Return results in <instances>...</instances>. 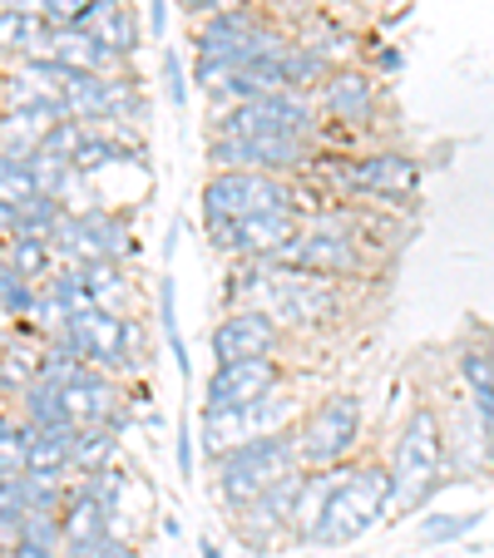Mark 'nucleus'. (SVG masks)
Returning a JSON list of instances; mask_svg holds the SVG:
<instances>
[{"label": "nucleus", "mask_w": 494, "mask_h": 558, "mask_svg": "<svg viewBox=\"0 0 494 558\" xmlns=\"http://www.w3.org/2000/svg\"><path fill=\"white\" fill-rule=\"evenodd\" d=\"M390 505L386 514H415L435 499V489L450 485V464H445V430L435 405H415L400 421L396 445H390Z\"/></svg>", "instance_id": "f257e3e1"}, {"label": "nucleus", "mask_w": 494, "mask_h": 558, "mask_svg": "<svg viewBox=\"0 0 494 558\" xmlns=\"http://www.w3.org/2000/svg\"><path fill=\"white\" fill-rule=\"evenodd\" d=\"M390 505V474L386 464H347L341 480L332 485L322 505V524H316L306 548H347L357 538H366L371 529L386 519Z\"/></svg>", "instance_id": "f03ea898"}, {"label": "nucleus", "mask_w": 494, "mask_h": 558, "mask_svg": "<svg viewBox=\"0 0 494 558\" xmlns=\"http://www.w3.org/2000/svg\"><path fill=\"white\" fill-rule=\"evenodd\" d=\"M292 470H302V464H297V435L292 430L242 440L238 450L213 460V499L222 505V514H238L248 499H257L267 485H277V480Z\"/></svg>", "instance_id": "7ed1b4c3"}, {"label": "nucleus", "mask_w": 494, "mask_h": 558, "mask_svg": "<svg viewBox=\"0 0 494 558\" xmlns=\"http://www.w3.org/2000/svg\"><path fill=\"white\" fill-rule=\"evenodd\" d=\"M361 430H366V401L357 390H332L326 401H316L312 411L297 421V464L302 470H337L351 464V454L361 450Z\"/></svg>", "instance_id": "20e7f679"}, {"label": "nucleus", "mask_w": 494, "mask_h": 558, "mask_svg": "<svg viewBox=\"0 0 494 558\" xmlns=\"http://www.w3.org/2000/svg\"><path fill=\"white\" fill-rule=\"evenodd\" d=\"M322 109L316 95H267L248 105H228L213 114V138H316Z\"/></svg>", "instance_id": "39448f33"}, {"label": "nucleus", "mask_w": 494, "mask_h": 558, "mask_svg": "<svg viewBox=\"0 0 494 558\" xmlns=\"http://www.w3.org/2000/svg\"><path fill=\"white\" fill-rule=\"evenodd\" d=\"M203 154L213 173H273V179L312 173V163H322L316 138H208Z\"/></svg>", "instance_id": "423d86ee"}, {"label": "nucleus", "mask_w": 494, "mask_h": 558, "mask_svg": "<svg viewBox=\"0 0 494 558\" xmlns=\"http://www.w3.org/2000/svg\"><path fill=\"white\" fill-rule=\"evenodd\" d=\"M273 208H297V189L273 173H208L198 189L203 222H238Z\"/></svg>", "instance_id": "0eeeda50"}, {"label": "nucleus", "mask_w": 494, "mask_h": 558, "mask_svg": "<svg viewBox=\"0 0 494 558\" xmlns=\"http://www.w3.org/2000/svg\"><path fill=\"white\" fill-rule=\"evenodd\" d=\"M332 179L347 198H376V203H406L421 189V163L400 148H376L361 158H332Z\"/></svg>", "instance_id": "6e6552de"}, {"label": "nucleus", "mask_w": 494, "mask_h": 558, "mask_svg": "<svg viewBox=\"0 0 494 558\" xmlns=\"http://www.w3.org/2000/svg\"><path fill=\"white\" fill-rule=\"evenodd\" d=\"M302 213L297 208H273V213H253V218H238V222H203V238H208L218 253H228L232 263L242 257H273L292 243L302 232Z\"/></svg>", "instance_id": "1a4fd4ad"}, {"label": "nucleus", "mask_w": 494, "mask_h": 558, "mask_svg": "<svg viewBox=\"0 0 494 558\" xmlns=\"http://www.w3.org/2000/svg\"><path fill=\"white\" fill-rule=\"evenodd\" d=\"M302 480H306V470L282 474V480H277V485H267L257 499H248L238 514H228L232 529H238V538L253 548V554H267V548H277L282 538H292V514H297Z\"/></svg>", "instance_id": "9d476101"}, {"label": "nucleus", "mask_w": 494, "mask_h": 558, "mask_svg": "<svg viewBox=\"0 0 494 558\" xmlns=\"http://www.w3.org/2000/svg\"><path fill=\"white\" fill-rule=\"evenodd\" d=\"M277 386H287L282 361H213L203 380V411H248Z\"/></svg>", "instance_id": "9b49d317"}, {"label": "nucleus", "mask_w": 494, "mask_h": 558, "mask_svg": "<svg viewBox=\"0 0 494 558\" xmlns=\"http://www.w3.org/2000/svg\"><path fill=\"white\" fill-rule=\"evenodd\" d=\"M445 430V464L455 480H474V474L494 470V425L470 405V396H455L450 411H441Z\"/></svg>", "instance_id": "f8f14e48"}, {"label": "nucleus", "mask_w": 494, "mask_h": 558, "mask_svg": "<svg viewBox=\"0 0 494 558\" xmlns=\"http://www.w3.org/2000/svg\"><path fill=\"white\" fill-rule=\"evenodd\" d=\"M316 109L322 119L341 129H371L381 114V85L371 70H357V64H337V70L326 74L322 85H316Z\"/></svg>", "instance_id": "ddd939ff"}, {"label": "nucleus", "mask_w": 494, "mask_h": 558, "mask_svg": "<svg viewBox=\"0 0 494 558\" xmlns=\"http://www.w3.org/2000/svg\"><path fill=\"white\" fill-rule=\"evenodd\" d=\"M287 331L277 327L267 312H253V306H228L218 316V327L208 331L213 361H277Z\"/></svg>", "instance_id": "4468645a"}, {"label": "nucleus", "mask_w": 494, "mask_h": 558, "mask_svg": "<svg viewBox=\"0 0 494 558\" xmlns=\"http://www.w3.org/2000/svg\"><path fill=\"white\" fill-rule=\"evenodd\" d=\"M267 15L257 11V5H238V11L228 15H208V21H193V54L198 60H228L242 50V40L263 25Z\"/></svg>", "instance_id": "2eb2a0df"}, {"label": "nucleus", "mask_w": 494, "mask_h": 558, "mask_svg": "<svg viewBox=\"0 0 494 558\" xmlns=\"http://www.w3.org/2000/svg\"><path fill=\"white\" fill-rule=\"evenodd\" d=\"M74 322H80V331H85V341H89V366L105 371V376H119V380L134 376L138 361L129 356V347H124V316H109V312H99V306H89V312H80Z\"/></svg>", "instance_id": "dca6fc26"}, {"label": "nucleus", "mask_w": 494, "mask_h": 558, "mask_svg": "<svg viewBox=\"0 0 494 558\" xmlns=\"http://www.w3.org/2000/svg\"><path fill=\"white\" fill-rule=\"evenodd\" d=\"M64 119V105H25V109H0V154L11 158H31L45 144L55 124Z\"/></svg>", "instance_id": "f3484780"}, {"label": "nucleus", "mask_w": 494, "mask_h": 558, "mask_svg": "<svg viewBox=\"0 0 494 558\" xmlns=\"http://www.w3.org/2000/svg\"><path fill=\"white\" fill-rule=\"evenodd\" d=\"M70 74L60 64H35V60H15L0 80V99L5 109H25V105H55Z\"/></svg>", "instance_id": "a211bd4d"}, {"label": "nucleus", "mask_w": 494, "mask_h": 558, "mask_svg": "<svg viewBox=\"0 0 494 558\" xmlns=\"http://www.w3.org/2000/svg\"><path fill=\"white\" fill-rule=\"evenodd\" d=\"M80 31L95 35V40L105 45L109 54H119L124 64L138 54V15H134V5H89L85 21H80Z\"/></svg>", "instance_id": "6ab92c4d"}, {"label": "nucleus", "mask_w": 494, "mask_h": 558, "mask_svg": "<svg viewBox=\"0 0 494 558\" xmlns=\"http://www.w3.org/2000/svg\"><path fill=\"white\" fill-rule=\"evenodd\" d=\"M40 356H45V341L21 337V331H5V341H0V401L15 405V396L35 386Z\"/></svg>", "instance_id": "aec40b11"}, {"label": "nucleus", "mask_w": 494, "mask_h": 558, "mask_svg": "<svg viewBox=\"0 0 494 558\" xmlns=\"http://www.w3.org/2000/svg\"><path fill=\"white\" fill-rule=\"evenodd\" d=\"M80 222H85L89 243H95V257H109V263H129V257L138 253V247H134V232H129V222L119 218V208L89 203V208L80 213Z\"/></svg>", "instance_id": "412c9836"}, {"label": "nucleus", "mask_w": 494, "mask_h": 558, "mask_svg": "<svg viewBox=\"0 0 494 558\" xmlns=\"http://www.w3.org/2000/svg\"><path fill=\"white\" fill-rule=\"evenodd\" d=\"M109 80L115 74H70L60 89L64 119H80V124H105L109 119Z\"/></svg>", "instance_id": "4be33fe9"}, {"label": "nucleus", "mask_w": 494, "mask_h": 558, "mask_svg": "<svg viewBox=\"0 0 494 558\" xmlns=\"http://www.w3.org/2000/svg\"><path fill=\"white\" fill-rule=\"evenodd\" d=\"M292 40L306 45L316 60H326L332 70H337V64H351V45H357V35H351L347 25H337L332 15H312V11H306L302 15V31H297Z\"/></svg>", "instance_id": "5701e85b"}, {"label": "nucleus", "mask_w": 494, "mask_h": 558, "mask_svg": "<svg viewBox=\"0 0 494 558\" xmlns=\"http://www.w3.org/2000/svg\"><path fill=\"white\" fill-rule=\"evenodd\" d=\"M119 440H124V435L109 430V425H80V435H74V445H70V470L99 474V470H109V464H119Z\"/></svg>", "instance_id": "b1692460"}, {"label": "nucleus", "mask_w": 494, "mask_h": 558, "mask_svg": "<svg viewBox=\"0 0 494 558\" xmlns=\"http://www.w3.org/2000/svg\"><path fill=\"white\" fill-rule=\"evenodd\" d=\"M85 287H89V296H95V306L99 312H109V316H129L124 306H129V267L124 263H109V257H95V263H85Z\"/></svg>", "instance_id": "393cba45"}, {"label": "nucleus", "mask_w": 494, "mask_h": 558, "mask_svg": "<svg viewBox=\"0 0 494 558\" xmlns=\"http://www.w3.org/2000/svg\"><path fill=\"white\" fill-rule=\"evenodd\" d=\"M297 415H302V405H297V396L287 386H277L273 396H263V401H253L248 411H242V421H248V435H277V430H297Z\"/></svg>", "instance_id": "a878e982"}, {"label": "nucleus", "mask_w": 494, "mask_h": 558, "mask_svg": "<svg viewBox=\"0 0 494 558\" xmlns=\"http://www.w3.org/2000/svg\"><path fill=\"white\" fill-rule=\"evenodd\" d=\"M5 263H11V272H21L25 282H35V287L60 267L55 263L50 238H25V232H11V238H5Z\"/></svg>", "instance_id": "bb28decb"}, {"label": "nucleus", "mask_w": 494, "mask_h": 558, "mask_svg": "<svg viewBox=\"0 0 494 558\" xmlns=\"http://www.w3.org/2000/svg\"><path fill=\"white\" fill-rule=\"evenodd\" d=\"M158 331H164V347H169V356H173V366H179V376L193 380L189 341H183V331H179V287H173L169 272L158 277Z\"/></svg>", "instance_id": "cd10ccee"}, {"label": "nucleus", "mask_w": 494, "mask_h": 558, "mask_svg": "<svg viewBox=\"0 0 494 558\" xmlns=\"http://www.w3.org/2000/svg\"><path fill=\"white\" fill-rule=\"evenodd\" d=\"M198 435H203V454L213 460H222L228 450H238L242 440H253L248 435V421H242V411H203L198 415Z\"/></svg>", "instance_id": "c85d7f7f"}, {"label": "nucleus", "mask_w": 494, "mask_h": 558, "mask_svg": "<svg viewBox=\"0 0 494 558\" xmlns=\"http://www.w3.org/2000/svg\"><path fill=\"white\" fill-rule=\"evenodd\" d=\"M15 415L31 421L35 430H60V425H74L70 415H64V396L55 386H45V380H35L31 390L15 396Z\"/></svg>", "instance_id": "c756f323"}, {"label": "nucleus", "mask_w": 494, "mask_h": 558, "mask_svg": "<svg viewBox=\"0 0 494 558\" xmlns=\"http://www.w3.org/2000/svg\"><path fill=\"white\" fill-rule=\"evenodd\" d=\"M64 203L50 198V193H35V198L15 203V232H25V238H50V228L60 222Z\"/></svg>", "instance_id": "7c9ffc66"}, {"label": "nucleus", "mask_w": 494, "mask_h": 558, "mask_svg": "<svg viewBox=\"0 0 494 558\" xmlns=\"http://www.w3.org/2000/svg\"><path fill=\"white\" fill-rule=\"evenodd\" d=\"M40 287L60 296L70 316H80V312H89V306H95V296H89V287H85V267H55Z\"/></svg>", "instance_id": "2f4dec72"}, {"label": "nucleus", "mask_w": 494, "mask_h": 558, "mask_svg": "<svg viewBox=\"0 0 494 558\" xmlns=\"http://www.w3.org/2000/svg\"><path fill=\"white\" fill-rule=\"evenodd\" d=\"M480 509H465V514H431V519H421V544H455V538H470L474 529H480Z\"/></svg>", "instance_id": "473e14b6"}, {"label": "nucleus", "mask_w": 494, "mask_h": 558, "mask_svg": "<svg viewBox=\"0 0 494 558\" xmlns=\"http://www.w3.org/2000/svg\"><path fill=\"white\" fill-rule=\"evenodd\" d=\"M35 296H40V287L25 282V277H21V272H11V267H0V312L11 316V327L31 316Z\"/></svg>", "instance_id": "72a5a7b5"}, {"label": "nucleus", "mask_w": 494, "mask_h": 558, "mask_svg": "<svg viewBox=\"0 0 494 558\" xmlns=\"http://www.w3.org/2000/svg\"><path fill=\"white\" fill-rule=\"evenodd\" d=\"M35 198V179H31V158H11L0 154V203H25Z\"/></svg>", "instance_id": "f704fd0d"}, {"label": "nucleus", "mask_w": 494, "mask_h": 558, "mask_svg": "<svg viewBox=\"0 0 494 558\" xmlns=\"http://www.w3.org/2000/svg\"><path fill=\"white\" fill-rule=\"evenodd\" d=\"M232 74H238V64H228V60H193L189 85H198V95H208L213 105H222L232 89Z\"/></svg>", "instance_id": "c9c22d12"}, {"label": "nucleus", "mask_w": 494, "mask_h": 558, "mask_svg": "<svg viewBox=\"0 0 494 558\" xmlns=\"http://www.w3.org/2000/svg\"><path fill=\"white\" fill-rule=\"evenodd\" d=\"M31 179H35V193H50V198H60L64 179H70V163L55 154H45V148H35L31 154Z\"/></svg>", "instance_id": "e433bc0d"}, {"label": "nucleus", "mask_w": 494, "mask_h": 558, "mask_svg": "<svg viewBox=\"0 0 494 558\" xmlns=\"http://www.w3.org/2000/svg\"><path fill=\"white\" fill-rule=\"evenodd\" d=\"M85 134H89V124H80V119H60V124L45 134V154H55V158H64L70 163L74 154H80V144H85Z\"/></svg>", "instance_id": "4c0bfd02"}, {"label": "nucleus", "mask_w": 494, "mask_h": 558, "mask_svg": "<svg viewBox=\"0 0 494 558\" xmlns=\"http://www.w3.org/2000/svg\"><path fill=\"white\" fill-rule=\"evenodd\" d=\"M158 70H164V99H169L173 109H189V74H183V60L173 50H164Z\"/></svg>", "instance_id": "58836bf2"}, {"label": "nucleus", "mask_w": 494, "mask_h": 558, "mask_svg": "<svg viewBox=\"0 0 494 558\" xmlns=\"http://www.w3.org/2000/svg\"><path fill=\"white\" fill-rule=\"evenodd\" d=\"M31 21H35V15L0 11V54H11V60H21V50H25V35H31Z\"/></svg>", "instance_id": "ea45409f"}, {"label": "nucleus", "mask_w": 494, "mask_h": 558, "mask_svg": "<svg viewBox=\"0 0 494 558\" xmlns=\"http://www.w3.org/2000/svg\"><path fill=\"white\" fill-rule=\"evenodd\" d=\"M21 524H25V544H40V548H60L64 544L60 514H21Z\"/></svg>", "instance_id": "a19ab883"}, {"label": "nucleus", "mask_w": 494, "mask_h": 558, "mask_svg": "<svg viewBox=\"0 0 494 558\" xmlns=\"http://www.w3.org/2000/svg\"><path fill=\"white\" fill-rule=\"evenodd\" d=\"M89 5H95V0H45V15H40V21L55 25V31H60V25H80Z\"/></svg>", "instance_id": "79ce46f5"}, {"label": "nucleus", "mask_w": 494, "mask_h": 558, "mask_svg": "<svg viewBox=\"0 0 494 558\" xmlns=\"http://www.w3.org/2000/svg\"><path fill=\"white\" fill-rule=\"evenodd\" d=\"M179 5L193 21H208V15H228V11H238V5H253V0H179Z\"/></svg>", "instance_id": "37998d69"}, {"label": "nucleus", "mask_w": 494, "mask_h": 558, "mask_svg": "<svg viewBox=\"0 0 494 558\" xmlns=\"http://www.w3.org/2000/svg\"><path fill=\"white\" fill-rule=\"evenodd\" d=\"M173 454H179V474L183 480H193V425H189V415H183L179 421V435H173Z\"/></svg>", "instance_id": "c03bdc74"}, {"label": "nucleus", "mask_w": 494, "mask_h": 558, "mask_svg": "<svg viewBox=\"0 0 494 558\" xmlns=\"http://www.w3.org/2000/svg\"><path fill=\"white\" fill-rule=\"evenodd\" d=\"M25 544V524L21 514H0V554H11V548Z\"/></svg>", "instance_id": "a18cd8bd"}, {"label": "nucleus", "mask_w": 494, "mask_h": 558, "mask_svg": "<svg viewBox=\"0 0 494 558\" xmlns=\"http://www.w3.org/2000/svg\"><path fill=\"white\" fill-rule=\"evenodd\" d=\"M164 31H169V0H148V35L164 40Z\"/></svg>", "instance_id": "49530a36"}, {"label": "nucleus", "mask_w": 494, "mask_h": 558, "mask_svg": "<svg viewBox=\"0 0 494 558\" xmlns=\"http://www.w3.org/2000/svg\"><path fill=\"white\" fill-rule=\"evenodd\" d=\"M95 558H138V548L134 544H129V538H109V544L105 548H99V554Z\"/></svg>", "instance_id": "de8ad7c7"}, {"label": "nucleus", "mask_w": 494, "mask_h": 558, "mask_svg": "<svg viewBox=\"0 0 494 558\" xmlns=\"http://www.w3.org/2000/svg\"><path fill=\"white\" fill-rule=\"evenodd\" d=\"M0 558H60V548H40V544H21V548H11V554H0Z\"/></svg>", "instance_id": "09e8293b"}, {"label": "nucleus", "mask_w": 494, "mask_h": 558, "mask_svg": "<svg viewBox=\"0 0 494 558\" xmlns=\"http://www.w3.org/2000/svg\"><path fill=\"white\" fill-rule=\"evenodd\" d=\"M0 11H21V15H45V0H0Z\"/></svg>", "instance_id": "8fccbe9b"}, {"label": "nucleus", "mask_w": 494, "mask_h": 558, "mask_svg": "<svg viewBox=\"0 0 494 558\" xmlns=\"http://www.w3.org/2000/svg\"><path fill=\"white\" fill-rule=\"evenodd\" d=\"M376 70L381 74H400V50H381L376 54Z\"/></svg>", "instance_id": "3c124183"}, {"label": "nucleus", "mask_w": 494, "mask_h": 558, "mask_svg": "<svg viewBox=\"0 0 494 558\" xmlns=\"http://www.w3.org/2000/svg\"><path fill=\"white\" fill-rule=\"evenodd\" d=\"M15 232V208L11 203H0V238H11Z\"/></svg>", "instance_id": "603ef678"}, {"label": "nucleus", "mask_w": 494, "mask_h": 558, "mask_svg": "<svg viewBox=\"0 0 494 558\" xmlns=\"http://www.w3.org/2000/svg\"><path fill=\"white\" fill-rule=\"evenodd\" d=\"M198 558H222V548L213 544V538H203V544H198Z\"/></svg>", "instance_id": "864d4df0"}, {"label": "nucleus", "mask_w": 494, "mask_h": 558, "mask_svg": "<svg viewBox=\"0 0 494 558\" xmlns=\"http://www.w3.org/2000/svg\"><path fill=\"white\" fill-rule=\"evenodd\" d=\"M5 331H11V316H5V312H0V337H5Z\"/></svg>", "instance_id": "5fc2aeb1"}, {"label": "nucleus", "mask_w": 494, "mask_h": 558, "mask_svg": "<svg viewBox=\"0 0 494 558\" xmlns=\"http://www.w3.org/2000/svg\"><path fill=\"white\" fill-rule=\"evenodd\" d=\"M95 5H129V0H95Z\"/></svg>", "instance_id": "6e6d98bb"}, {"label": "nucleus", "mask_w": 494, "mask_h": 558, "mask_svg": "<svg viewBox=\"0 0 494 558\" xmlns=\"http://www.w3.org/2000/svg\"><path fill=\"white\" fill-rule=\"evenodd\" d=\"M326 5H351V0H326Z\"/></svg>", "instance_id": "4d7b16f0"}, {"label": "nucleus", "mask_w": 494, "mask_h": 558, "mask_svg": "<svg viewBox=\"0 0 494 558\" xmlns=\"http://www.w3.org/2000/svg\"><path fill=\"white\" fill-rule=\"evenodd\" d=\"M0 80H5V70H0Z\"/></svg>", "instance_id": "13d9d810"}, {"label": "nucleus", "mask_w": 494, "mask_h": 558, "mask_svg": "<svg viewBox=\"0 0 494 558\" xmlns=\"http://www.w3.org/2000/svg\"><path fill=\"white\" fill-rule=\"evenodd\" d=\"M0 341H5V337H0Z\"/></svg>", "instance_id": "bf43d9fd"}]
</instances>
